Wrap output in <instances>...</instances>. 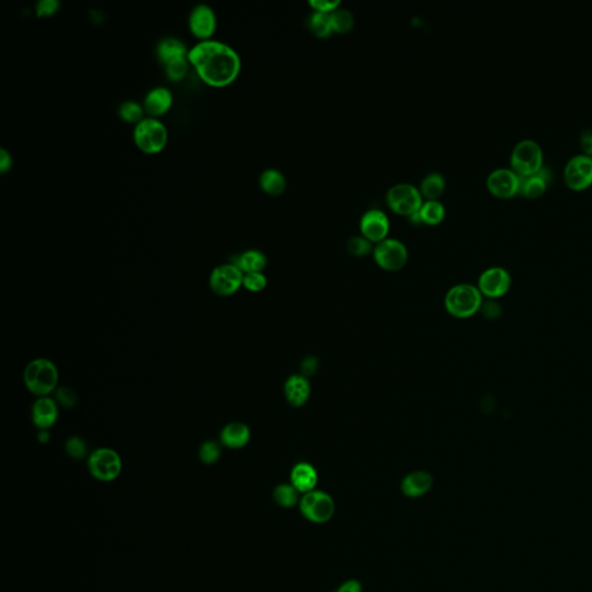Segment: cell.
Wrapping results in <instances>:
<instances>
[{
	"label": "cell",
	"instance_id": "obj_1",
	"mask_svg": "<svg viewBox=\"0 0 592 592\" xmlns=\"http://www.w3.org/2000/svg\"><path fill=\"white\" fill-rule=\"evenodd\" d=\"M188 60L199 78L211 87H227L235 82L241 71V57L235 49L212 38L192 47Z\"/></svg>",
	"mask_w": 592,
	"mask_h": 592
},
{
	"label": "cell",
	"instance_id": "obj_2",
	"mask_svg": "<svg viewBox=\"0 0 592 592\" xmlns=\"http://www.w3.org/2000/svg\"><path fill=\"white\" fill-rule=\"evenodd\" d=\"M23 382L29 392L40 397H48L56 391L60 382V372L56 364L45 357H38L26 366Z\"/></svg>",
	"mask_w": 592,
	"mask_h": 592
},
{
	"label": "cell",
	"instance_id": "obj_3",
	"mask_svg": "<svg viewBox=\"0 0 592 592\" xmlns=\"http://www.w3.org/2000/svg\"><path fill=\"white\" fill-rule=\"evenodd\" d=\"M445 309L457 318H467L480 311L483 294L479 289L470 284L454 286L445 298Z\"/></svg>",
	"mask_w": 592,
	"mask_h": 592
},
{
	"label": "cell",
	"instance_id": "obj_4",
	"mask_svg": "<svg viewBox=\"0 0 592 592\" xmlns=\"http://www.w3.org/2000/svg\"><path fill=\"white\" fill-rule=\"evenodd\" d=\"M133 140L144 153H160L168 143V130L160 119L145 117L135 126Z\"/></svg>",
	"mask_w": 592,
	"mask_h": 592
},
{
	"label": "cell",
	"instance_id": "obj_5",
	"mask_svg": "<svg viewBox=\"0 0 592 592\" xmlns=\"http://www.w3.org/2000/svg\"><path fill=\"white\" fill-rule=\"evenodd\" d=\"M544 166V152L533 139L525 138L515 145L510 153V168L520 176L536 174Z\"/></svg>",
	"mask_w": 592,
	"mask_h": 592
},
{
	"label": "cell",
	"instance_id": "obj_6",
	"mask_svg": "<svg viewBox=\"0 0 592 592\" xmlns=\"http://www.w3.org/2000/svg\"><path fill=\"white\" fill-rule=\"evenodd\" d=\"M87 467L94 479L102 483H110L116 480L122 474L123 461L116 450L99 448L89 454Z\"/></svg>",
	"mask_w": 592,
	"mask_h": 592
},
{
	"label": "cell",
	"instance_id": "obj_7",
	"mask_svg": "<svg viewBox=\"0 0 592 592\" xmlns=\"http://www.w3.org/2000/svg\"><path fill=\"white\" fill-rule=\"evenodd\" d=\"M386 203L395 213L411 216L417 213L423 204L420 189L410 183H398L389 189Z\"/></svg>",
	"mask_w": 592,
	"mask_h": 592
},
{
	"label": "cell",
	"instance_id": "obj_8",
	"mask_svg": "<svg viewBox=\"0 0 592 592\" xmlns=\"http://www.w3.org/2000/svg\"><path fill=\"white\" fill-rule=\"evenodd\" d=\"M300 511L304 518L313 523H326L335 515V501L328 493L311 491L303 494L300 500Z\"/></svg>",
	"mask_w": 592,
	"mask_h": 592
},
{
	"label": "cell",
	"instance_id": "obj_9",
	"mask_svg": "<svg viewBox=\"0 0 592 592\" xmlns=\"http://www.w3.org/2000/svg\"><path fill=\"white\" fill-rule=\"evenodd\" d=\"M374 258L379 267L386 271H399L408 259V251L403 242L396 238H386L374 248Z\"/></svg>",
	"mask_w": 592,
	"mask_h": 592
},
{
	"label": "cell",
	"instance_id": "obj_10",
	"mask_svg": "<svg viewBox=\"0 0 592 592\" xmlns=\"http://www.w3.org/2000/svg\"><path fill=\"white\" fill-rule=\"evenodd\" d=\"M243 278L245 273L235 264H223L211 273V291L219 296H230L243 286Z\"/></svg>",
	"mask_w": 592,
	"mask_h": 592
},
{
	"label": "cell",
	"instance_id": "obj_11",
	"mask_svg": "<svg viewBox=\"0 0 592 592\" xmlns=\"http://www.w3.org/2000/svg\"><path fill=\"white\" fill-rule=\"evenodd\" d=\"M564 179L568 188L581 191L592 185V157L576 154L566 163Z\"/></svg>",
	"mask_w": 592,
	"mask_h": 592
},
{
	"label": "cell",
	"instance_id": "obj_12",
	"mask_svg": "<svg viewBox=\"0 0 592 592\" xmlns=\"http://www.w3.org/2000/svg\"><path fill=\"white\" fill-rule=\"evenodd\" d=\"M520 176L513 168L500 167L489 172L486 185L491 194L498 198H511L520 191Z\"/></svg>",
	"mask_w": 592,
	"mask_h": 592
},
{
	"label": "cell",
	"instance_id": "obj_13",
	"mask_svg": "<svg viewBox=\"0 0 592 592\" xmlns=\"http://www.w3.org/2000/svg\"><path fill=\"white\" fill-rule=\"evenodd\" d=\"M511 287V276L501 267L485 269L479 277L478 289L484 296L494 300L507 294Z\"/></svg>",
	"mask_w": 592,
	"mask_h": 592
},
{
	"label": "cell",
	"instance_id": "obj_14",
	"mask_svg": "<svg viewBox=\"0 0 592 592\" xmlns=\"http://www.w3.org/2000/svg\"><path fill=\"white\" fill-rule=\"evenodd\" d=\"M216 12L206 4H199L192 9L189 16V28L194 38L199 41L211 40L216 30Z\"/></svg>",
	"mask_w": 592,
	"mask_h": 592
},
{
	"label": "cell",
	"instance_id": "obj_15",
	"mask_svg": "<svg viewBox=\"0 0 592 592\" xmlns=\"http://www.w3.org/2000/svg\"><path fill=\"white\" fill-rule=\"evenodd\" d=\"M360 230L362 236L369 240L372 243H379L386 240L390 230V221L388 216L383 211L374 210L367 211L364 216H361Z\"/></svg>",
	"mask_w": 592,
	"mask_h": 592
},
{
	"label": "cell",
	"instance_id": "obj_16",
	"mask_svg": "<svg viewBox=\"0 0 592 592\" xmlns=\"http://www.w3.org/2000/svg\"><path fill=\"white\" fill-rule=\"evenodd\" d=\"M60 411L58 403L55 399L40 397L35 401L32 408V420L35 427L40 430H48L58 420Z\"/></svg>",
	"mask_w": 592,
	"mask_h": 592
},
{
	"label": "cell",
	"instance_id": "obj_17",
	"mask_svg": "<svg viewBox=\"0 0 592 592\" xmlns=\"http://www.w3.org/2000/svg\"><path fill=\"white\" fill-rule=\"evenodd\" d=\"M172 101H174V96L169 88L163 87V86L154 87L145 96V111L150 115V117H154V118L163 116L172 108Z\"/></svg>",
	"mask_w": 592,
	"mask_h": 592
},
{
	"label": "cell",
	"instance_id": "obj_18",
	"mask_svg": "<svg viewBox=\"0 0 592 592\" xmlns=\"http://www.w3.org/2000/svg\"><path fill=\"white\" fill-rule=\"evenodd\" d=\"M549 179H551V172L545 166H542V169L536 174L520 176L518 194L527 198L540 197L547 190Z\"/></svg>",
	"mask_w": 592,
	"mask_h": 592
},
{
	"label": "cell",
	"instance_id": "obj_19",
	"mask_svg": "<svg viewBox=\"0 0 592 592\" xmlns=\"http://www.w3.org/2000/svg\"><path fill=\"white\" fill-rule=\"evenodd\" d=\"M311 384L303 375H293L285 384L286 398L294 408H301L311 397Z\"/></svg>",
	"mask_w": 592,
	"mask_h": 592
},
{
	"label": "cell",
	"instance_id": "obj_20",
	"mask_svg": "<svg viewBox=\"0 0 592 592\" xmlns=\"http://www.w3.org/2000/svg\"><path fill=\"white\" fill-rule=\"evenodd\" d=\"M251 439L250 428L243 423H230L223 427L220 440L226 448L242 449Z\"/></svg>",
	"mask_w": 592,
	"mask_h": 592
},
{
	"label": "cell",
	"instance_id": "obj_21",
	"mask_svg": "<svg viewBox=\"0 0 592 592\" xmlns=\"http://www.w3.org/2000/svg\"><path fill=\"white\" fill-rule=\"evenodd\" d=\"M291 485L298 489V492L306 493L315 491L318 476L313 465L309 463H298L293 467L291 474Z\"/></svg>",
	"mask_w": 592,
	"mask_h": 592
},
{
	"label": "cell",
	"instance_id": "obj_22",
	"mask_svg": "<svg viewBox=\"0 0 592 592\" xmlns=\"http://www.w3.org/2000/svg\"><path fill=\"white\" fill-rule=\"evenodd\" d=\"M432 476L425 471H417L405 476L401 483V491L408 498H420L432 488Z\"/></svg>",
	"mask_w": 592,
	"mask_h": 592
},
{
	"label": "cell",
	"instance_id": "obj_23",
	"mask_svg": "<svg viewBox=\"0 0 592 592\" xmlns=\"http://www.w3.org/2000/svg\"><path fill=\"white\" fill-rule=\"evenodd\" d=\"M188 48L185 45L184 42L181 41L179 38H163L162 41L159 42V44H157V58L164 65L172 62V60H177V58L188 57Z\"/></svg>",
	"mask_w": 592,
	"mask_h": 592
},
{
	"label": "cell",
	"instance_id": "obj_24",
	"mask_svg": "<svg viewBox=\"0 0 592 592\" xmlns=\"http://www.w3.org/2000/svg\"><path fill=\"white\" fill-rule=\"evenodd\" d=\"M242 272L247 273L263 272L267 267V256L259 250H248L238 255L235 259L233 260Z\"/></svg>",
	"mask_w": 592,
	"mask_h": 592
},
{
	"label": "cell",
	"instance_id": "obj_25",
	"mask_svg": "<svg viewBox=\"0 0 592 592\" xmlns=\"http://www.w3.org/2000/svg\"><path fill=\"white\" fill-rule=\"evenodd\" d=\"M259 185L262 190L267 194L279 196L285 192L287 181L280 170L269 168L260 174Z\"/></svg>",
	"mask_w": 592,
	"mask_h": 592
},
{
	"label": "cell",
	"instance_id": "obj_26",
	"mask_svg": "<svg viewBox=\"0 0 592 592\" xmlns=\"http://www.w3.org/2000/svg\"><path fill=\"white\" fill-rule=\"evenodd\" d=\"M445 190V176L440 172H430L421 181L420 192L427 201H439Z\"/></svg>",
	"mask_w": 592,
	"mask_h": 592
},
{
	"label": "cell",
	"instance_id": "obj_27",
	"mask_svg": "<svg viewBox=\"0 0 592 592\" xmlns=\"http://www.w3.org/2000/svg\"><path fill=\"white\" fill-rule=\"evenodd\" d=\"M421 225L436 226L443 221L445 216V207L440 201H423L420 210L418 211Z\"/></svg>",
	"mask_w": 592,
	"mask_h": 592
},
{
	"label": "cell",
	"instance_id": "obj_28",
	"mask_svg": "<svg viewBox=\"0 0 592 592\" xmlns=\"http://www.w3.org/2000/svg\"><path fill=\"white\" fill-rule=\"evenodd\" d=\"M309 27L317 38H326L333 32L330 13L313 11L309 16Z\"/></svg>",
	"mask_w": 592,
	"mask_h": 592
},
{
	"label": "cell",
	"instance_id": "obj_29",
	"mask_svg": "<svg viewBox=\"0 0 592 592\" xmlns=\"http://www.w3.org/2000/svg\"><path fill=\"white\" fill-rule=\"evenodd\" d=\"M144 104H140L137 101L129 100L124 101L121 106H119L118 113L121 118L126 123H131V124H138L140 121L145 118Z\"/></svg>",
	"mask_w": 592,
	"mask_h": 592
},
{
	"label": "cell",
	"instance_id": "obj_30",
	"mask_svg": "<svg viewBox=\"0 0 592 592\" xmlns=\"http://www.w3.org/2000/svg\"><path fill=\"white\" fill-rule=\"evenodd\" d=\"M330 16H331L333 32L345 34L354 27V16L351 11L338 7L337 10L330 13Z\"/></svg>",
	"mask_w": 592,
	"mask_h": 592
},
{
	"label": "cell",
	"instance_id": "obj_31",
	"mask_svg": "<svg viewBox=\"0 0 592 592\" xmlns=\"http://www.w3.org/2000/svg\"><path fill=\"white\" fill-rule=\"evenodd\" d=\"M298 494H300V492L291 484V485L282 484L274 489L273 498L280 507L291 508L300 502Z\"/></svg>",
	"mask_w": 592,
	"mask_h": 592
},
{
	"label": "cell",
	"instance_id": "obj_32",
	"mask_svg": "<svg viewBox=\"0 0 592 592\" xmlns=\"http://www.w3.org/2000/svg\"><path fill=\"white\" fill-rule=\"evenodd\" d=\"M188 57L177 58L166 64V74L172 82H181L189 72Z\"/></svg>",
	"mask_w": 592,
	"mask_h": 592
},
{
	"label": "cell",
	"instance_id": "obj_33",
	"mask_svg": "<svg viewBox=\"0 0 592 592\" xmlns=\"http://www.w3.org/2000/svg\"><path fill=\"white\" fill-rule=\"evenodd\" d=\"M347 250L350 254L357 257H364L374 251L373 243L364 236H354L347 242Z\"/></svg>",
	"mask_w": 592,
	"mask_h": 592
},
{
	"label": "cell",
	"instance_id": "obj_34",
	"mask_svg": "<svg viewBox=\"0 0 592 592\" xmlns=\"http://www.w3.org/2000/svg\"><path fill=\"white\" fill-rule=\"evenodd\" d=\"M220 456H221V448L216 442H204L201 445V449H199V458L203 463L207 464V465L216 463L219 461Z\"/></svg>",
	"mask_w": 592,
	"mask_h": 592
},
{
	"label": "cell",
	"instance_id": "obj_35",
	"mask_svg": "<svg viewBox=\"0 0 592 592\" xmlns=\"http://www.w3.org/2000/svg\"><path fill=\"white\" fill-rule=\"evenodd\" d=\"M65 450L73 459H82L87 454V445L78 436H73L66 441Z\"/></svg>",
	"mask_w": 592,
	"mask_h": 592
},
{
	"label": "cell",
	"instance_id": "obj_36",
	"mask_svg": "<svg viewBox=\"0 0 592 592\" xmlns=\"http://www.w3.org/2000/svg\"><path fill=\"white\" fill-rule=\"evenodd\" d=\"M267 285V277L262 272L247 273L243 278V287L252 293L263 291Z\"/></svg>",
	"mask_w": 592,
	"mask_h": 592
},
{
	"label": "cell",
	"instance_id": "obj_37",
	"mask_svg": "<svg viewBox=\"0 0 592 592\" xmlns=\"http://www.w3.org/2000/svg\"><path fill=\"white\" fill-rule=\"evenodd\" d=\"M60 9V0H40L36 4V14L38 18L54 16Z\"/></svg>",
	"mask_w": 592,
	"mask_h": 592
},
{
	"label": "cell",
	"instance_id": "obj_38",
	"mask_svg": "<svg viewBox=\"0 0 592 592\" xmlns=\"http://www.w3.org/2000/svg\"><path fill=\"white\" fill-rule=\"evenodd\" d=\"M56 401L65 408H73L77 404L76 392L69 388H60L56 392Z\"/></svg>",
	"mask_w": 592,
	"mask_h": 592
},
{
	"label": "cell",
	"instance_id": "obj_39",
	"mask_svg": "<svg viewBox=\"0 0 592 592\" xmlns=\"http://www.w3.org/2000/svg\"><path fill=\"white\" fill-rule=\"evenodd\" d=\"M309 5L317 12L331 13L340 6L339 0H311Z\"/></svg>",
	"mask_w": 592,
	"mask_h": 592
},
{
	"label": "cell",
	"instance_id": "obj_40",
	"mask_svg": "<svg viewBox=\"0 0 592 592\" xmlns=\"http://www.w3.org/2000/svg\"><path fill=\"white\" fill-rule=\"evenodd\" d=\"M480 311L483 313L486 318H488V320H496L498 317L501 316L502 309L501 306L498 302L494 301V300H489L486 303L483 302L481 308H480Z\"/></svg>",
	"mask_w": 592,
	"mask_h": 592
},
{
	"label": "cell",
	"instance_id": "obj_41",
	"mask_svg": "<svg viewBox=\"0 0 592 592\" xmlns=\"http://www.w3.org/2000/svg\"><path fill=\"white\" fill-rule=\"evenodd\" d=\"M580 145L583 153L592 157V128H586L581 131Z\"/></svg>",
	"mask_w": 592,
	"mask_h": 592
},
{
	"label": "cell",
	"instance_id": "obj_42",
	"mask_svg": "<svg viewBox=\"0 0 592 592\" xmlns=\"http://www.w3.org/2000/svg\"><path fill=\"white\" fill-rule=\"evenodd\" d=\"M317 368H318V360H317L316 357H307L303 361V364H302V373H303V376H313V374L316 373Z\"/></svg>",
	"mask_w": 592,
	"mask_h": 592
},
{
	"label": "cell",
	"instance_id": "obj_43",
	"mask_svg": "<svg viewBox=\"0 0 592 592\" xmlns=\"http://www.w3.org/2000/svg\"><path fill=\"white\" fill-rule=\"evenodd\" d=\"M13 159L10 152L6 151L5 148L0 150V172L5 174L12 168Z\"/></svg>",
	"mask_w": 592,
	"mask_h": 592
},
{
	"label": "cell",
	"instance_id": "obj_44",
	"mask_svg": "<svg viewBox=\"0 0 592 592\" xmlns=\"http://www.w3.org/2000/svg\"><path fill=\"white\" fill-rule=\"evenodd\" d=\"M337 592H362V586L357 581H347V582L342 583Z\"/></svg>",
	"mask_w": 592,
	"mask_h": 592
},
{
	"label": "cell",
	"instance_id": "obj_45",
	"mask_svg": "<svg viewBox=\"0 0 592 592\" xmlns=\"http://www.w3.org/2000/svg\"><path fill=\"white\" fill-rule=\"evenodd\" d=\"M38 437L41 442H48V440H49V432H48V430H40Z\"/></svg>",
	"mask_w": 592,
	"mask_h": 592
}]
</instances>
